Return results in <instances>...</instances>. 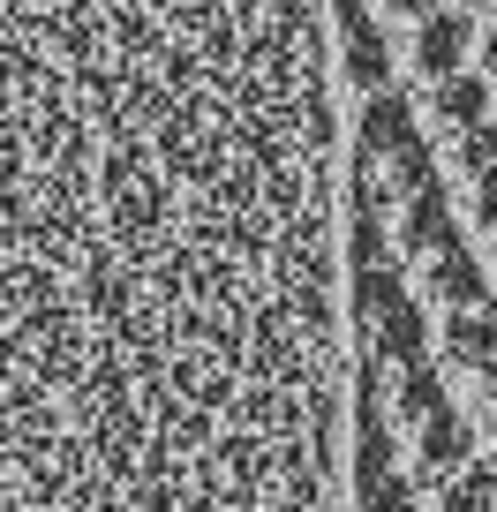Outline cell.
<instances>
[{
	"label": "cell",
	"mask_w": 497,
	"mask_h": 512,
	"mask_svg": "<svg viewBox=\"0 0 497 512\" xmlns=\"http://www.w3.org/2000/svg\"><path fill=\"white\" fill-rule=\"evenodd\" d=\"M475 445H490V460H497V407H482V422H475Z\"/></svg>",
	"instance_id": "30bf717a"
},
{
	"label": "cell",
	"mask_w": 497,
	"mask_h": 512,
	"mask_svg": "<svg viewBox=\"0 0 497 512\" xmlns=\"http://www.w3.org/2000/svg\"><path fill=\"white\" fill-rule=\"evenodd\" d=\"M407 113H415L422 144H430V166L490 136V98H482V83L467 76V68H460V76H445V83H430V91H415V98H407Z\"/></svg>",
	"instance_id": "7a4b0ae2"
},
{
	"label": "cell",
	"mask_w": 497,
	"mask_h": 512,
	"mask_svg": "<svg viewBox=\"0 0 497 512\" xmlns=\"http://www.w3.org/2000/svg\"><path fill=\"white\" fill-rule=\"evenodd\" d=\"M400 279H407V294H415V302L430 309V317H445V309H475V302H490V279H482L475 249L460 241V226H445L437 241H422V249L400 264Z\"/></svg>",
	"instance_id": "6da1fadb"
},
{
	"label": "cell",
	"mask_w": 497,
	"mask_h": 512,
	"mask_svg": "<svg viewBox=\"0 0 497 512\" xmlns=\"http://www.w3.org/2000/svg\"><path fill=\"white\" fill-rule=\"evenodd\" d=\"M362 8H369V23H377L385 38H400L407 23H422V16H430L437 0H362Z\"/></svg>",
	"instance_id": "ba28073f"
},
{
	"label": "cell",
	"mask_w": 497,
	"mask_h": 512,
	"mask_svg": "<svg viewBox=\"0 0 497 512\" xmlns=\"http://www.w3.org/2000/svg\"><path fill=\"white\" fill-rule=\"evenodd\" d=\"M460 68L482 83V98L497 106V8H490V16H475V23H467V61H460Z\"/></svg>",
	"instance_id": "52a82bcc"
},
{
	"label": "cell",
	"mask_w": 497,
	"mask_h": 512,
	"mask_svg": "<svg viewBox=\"0 0 497 512\" xmlns=\"http://www.w3.org/2000/svg\"><path fill=\"white\" fill-rule=\"evenodd\" d=\"M392 437H407V452H415V482L430 490L437 475H452V467H467L475 460V422L460 415V407H430V415H415V422H400Z\"/></svg>",
	"instance_id": "5b68a950"
},
{
	"label": "cell",
	"mask_w": 497,
	"mask_h": 512,
	"mask_svg": "<svg viewBox=\"0 0 497 512\" xmlns=\"http://www.w3.org/2000/svg\"><path fill=\"white\" fill-rule=\"evenodd\" d=\"M490 354H497V302L430 317V362H437V377H445V384H467Z\"/></svg>",
	"instance_id": "277c9868"
},
{
	"label": "cell",
	"mask_w": 497,
	"mask_h": 512,
	"mask_svg": "<svg viewBox=\"0 0 497 512\" xmlns=\"http://www.w3.org/2000/svg\"><path fill=\"white\" fill-rule=\"evenodd\" d=\"M437 8H452V16H460V23H475V16H490L497 0H437Z\"/></svg>",
	"instance_id": "9c48e42d"
},
{
	"label": "cell",
	"mask_w": 497,
	"mask_h": 512,
	"mask_svg": "<svg viewBox=\"0 0 497 512\" xmlns=\"http://www.w3.org/2000/svg\"><path fill=\"white\" fill-rule=\"evenodd\" d=\"M460 61H467V23L452 16V8H430L422 23H407V31L392 38V83H400V98L460 76Z\"/></svg>",
	"instance_id": "3957f363"
},
{
	"label": "cell",
	"mask_w": 497,
	"mask_h": 512,
	"mask_svg": "<svg viewBox=\"0 0 497 512\" xmlns=\"http://www.w3.org/2000/svg\"><path fill=\"white\" fill-rule=\"evenodd\" d=\"M437 512H497V460L437 475Z\"/></svg>",
	"instance_id": "8992f818"
}]
</instances>
